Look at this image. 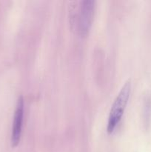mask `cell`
<instances>
[{
    "instance_id": "cell-2",
    "label": "cell",
    "mask_w": 151,
    "mask_h": 152,
    "mask_svg": "<svg viewBox=\"0 0 151 152\" xmlns=\"http://www.w3.org/2000/svg\"><path fill=\"white\" fill-rule=\"evenodd\" d=\"M94 10V0H83L81 1L78 16V28L81 35H86L90 31L93 19Z\"/></svg>"
},
{
    "instance_id": "cell-1",
    "label": "cell",
    "mask_w": 151,
    "mask_h": 152,
    "mask_svg": "<svg viewBox=\"0 0 151 152\" xmlns=\"http://www.w3.org/2000/svg\"><path fill=\"white\" fill-rule=\"evenodd\" d=\"M130 91L131 82L130 80H127L120 89L111 107L107 123V132L109 133L113 132L115 128L119 123L128 102Z\"/></svg>"
},
{
    "instance_id": "cell-3",
    "label": "cell",
    "mask_w": 151,
    "mask_h": 152,
    "mask_svg": "<svg viewBox=\"0 0 151 152\" xmlns=\"http://www.w3.org/2000/svg\"><path fill=\"white\" fill-rule=\"evenodd\" d=\"M24 108H25L24 98L22 96H20L17 99L14 111V116H13L11 134V144L13 147L17 146L20 141L22 122H23L24 117Z\"/></svg>"
}]
</instances>
